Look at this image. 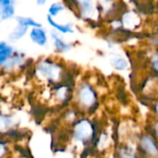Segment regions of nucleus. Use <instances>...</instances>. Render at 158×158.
<instances>
[{
	"label": "nucleus",
	"mask_w": 158,
	"mask_h": 158,
	"mask_svg": "<svg viewBox=\"0 0 158 158\" xmlns=\"http://www.w3.org/2000/svg\"><path fill=\"white\" fill-rule=\"evenodd\" d=\"M1 22H2V21L0 20V34H1Z\"/></svg>",
	"instance_id": "393cba45"
},
{
	"label": "nucleus",
	"mask_w": 158,
	"mask_h": 158,
	"mask_svg": "<svg viewBox=\"0 0 158 158\" xmlns=\"http://www.w3.org/2000/svg\"><path fill=\"white\" fill-rule=\"evenodd\" d=\"M28 36L30 41L40 48H46L50 44V31L43 25L33 27L29 30Z\"/></svg>",
	"instance_id": "6e6552de"
},
{
	"label": "nucleus",
	"mask_w": 158,
	"mask_h": 158,
	"mask_svg": "<svg viewBox=\"0 0 158 158\" xmlns=\"http://www.w3.org/2000/svg\"><path fill=\"white\" fill-rule=\"evenodd\" d=\"M74 86L72 82H61L49 86L50 100L58 106L67 105L73 99Z\"/></svg>",
	"instance_id": "423d86ee"
},
{
	"label": "nucleus",
	"mask_w": 158,
	"mask_h": 158,
	"mask_svg": "<svg viewBox=\"0 0 158 158\" xmlns=\"http://www.w3.org/2000/svg\"><path fill=\"white\" fill-rule=\"evenodd\" d=\"M115 154L117 158H141L137 151L136 144L134 145L129 142L117 144Z\"/></svg>",
	"instance_id": "9b49d317"
},
{
	"label": "nucleus",
	"mask_w": 158,
	"mask_h": 158,
	"mask_svg": "<svg viewBox=\"0 0 158 158\" xmlns=\"http://www.w3.org/2000/svg\"><path fill=\"white\" fill-rule=\"evenodd\" d=\"M31 73L39 84L47 87L61 82H71V75L66 62L56 55L38 58L31 65Z\"/></svg>",
	"instance_id": "f257e3e1"
},
{
	"label": "nucleus",
	"mask_w": 158,
	"mask_h": 158,
	"mask_svg": "<svg viewBox=\"0 0 158 158\" xmlns=\"http://www.w3.org/2000/svg\"><path fill=\"white\" fill-rule=\"evenodd\" d=\"M2 1H3V0H0V5H1V3H2Z\"/></svg>",
	"instance_id": "a878e982"
},
{
	"label": "nucleus",
	"mask_w": 158,
	"mask_h": 158,
	"mask_svg": "<svg viewBox=\"0 0 158 158\" xmlns=\"http://www.w3.org/2000/svg\"><path fill=\"white\" fill-rule=\"evenodd\" d=\"M110 62H111V65L113 66V68H115L117 70H120V71L127 69L128 66H129L127 60L118 55L113 56L110 59Z\"/></svg>",
	"instance_id": "a211bd4d"
},
{
	"label": "nucleus",
	"mask_w": 158,
	"mask_h": 158,
	"mask_svg": "<svg viewBox=\"0 0 158 158\" xmlns=\"http://www.w3.org/2000/svg\"><path fill=\"white\" fill-rule=\"evenodd\" d=\"M16 49L17 48L12 44L7 42V44L0 50V69L11 57V56L14 54Z\"/></svg>",
	"instance_id": "f3484780"
},
{
	"label": "nucleus",
	"mask_w": 158,
	"mask_h": 158,
	"mask_svg": "<svg viewBox=\"0 0 158 158\" xmlns=\"http://www.w3.org/2000/svg\"><path fill=\"white\" fill-rule=\"evenodd\" d=\"M50 41L52 43L53 50L56 56L68 54L74 48V43L68 41L64 35L52 30L50 31Z\"/></svg>",
	"instance_id": "1a4fd4ad"
},
{
	"label": "nucleus",
	"mask_w": 158,
	"mask_h": 158,
	"mask_svg": "<svg viewBox=\"0 0 158 158\" xmlns=\"http://www.w3.org/2000/svg\"><path fill=\"white\" fill-rule=\"evenodd\" d=\"M67 10L86 23L95 22L100 17L96 0H61Z\"/></svg>",
	"instance_id": "20e7f679"
},
{
	"label": "nucleus",
	"mask_w": 158,
	"mask_h": 158,
	"mask_svg": "<svg viewBox=\"0 0 158 158\" xmlns=\"http://www.w3.org/2000/svg\"><path fill=\"white\" fill-rule=\"evenodd\" d=\"M66 10H67V8L62 1H56L49 5V6L47 8V15L54 19H57Z\"/></svg>",
	"instance_id": "2eb2a0df"
},
{
	"label": "nucleus",
	"mask_w": 158,
	"mask_h": 158,
	"mask_svg": "<svg viewBox=\"0 0 158 158\" xmlns=\"http://www.w3.org/2000/svg\"><path fill=\"white\" fill-rule=\"evenodd\" d=\"M35 1V4L38 6H44L47 4V1L48 0H34Z\"/></svg>",
	"instance_id": "5701e85b"
},
{
	"label": "nucleus",
	"mask_w": 158,
	"mask_h": 158,
	"mask_svg": "<svg viewBox=\"0 0 158 158\" xmlns=\"http://www.w3.org/2000/svg\"><path fill=\"white\" fill-rule=\"evenodd\" d=\"M9 152L7 143L3 139L0 138V158H6Z\"/></svg>",
	"instance_id": "6ab92c4d"
},
{
	"label": "nucleus",
	"mask_w": 158,
	"mask_h": 158,
	"mask_svg": "<svg viewBox=\"0 0 158 158\" xmlns=\"http://www.w3.org/2000/svg\"><path fill=\"white\" fill-rule=\"evenodd\" d=\"M29 30L30 29L27 27H24V26L19 25V24H16L7 35L8 43L13 44L19 42L20 40H22L24 37H26L28 35Z\"/></svg>",
	"instance_id": "4468645a"
},
{
	"label": "nucleus",
	"mask_w": 158,
	"mask_h": 158,
	"mask_svg": "<svg viewBox=\"0 0 158 158\" xmlns=\"http://www.w3.org/2000/svg\"><path fill=\"white\" fill-rule=\"evenodd\" d=\"M6 44H7V42H6V41H0V50H1Z\"/></svg>",
	"instance_id": "b1692460"
},
{
	"label": "nucleus",
	"mask_w": 158,
	"mask_h": 158,
	"mask_svg": "<svg viewBox=\"0 0 158 158\" xmlns=\"http://www.w3.org/2000/svg\"><path fill=\"white\" fill-rule=\"evenodd\" d=\"M98 131L95 123L87 117L79 118L71 124L70 138L75 144L89 147L94 144Z\"/></svg>",
	"instance_id": "7ed1b4c3"
},
{
	"label": "nucleus",
	"mask_w": 158,
	"mask_h": 158,
	"mask_svg": "<svg viewBox=\"0 0 158 158\" xmlns=\"http://www.w3.org/2000/svg\"><path fill=\"white\" fill-rule=\"evenodd\" d=\"M19 120L10 114H6L0 111V135H6L18 125Z\"/></svg>",
	"instance_id": "ddd939ff"
},
{
	"label": "nucleus",
	"mask_w": 158,
	"mask_h": 158,
	"mask_svg": "<svg viewBox=\"0 0 158 158\" xmlns=\"http://www.w3.org/2000/svg\"><path fill=\"white\" fill-rule=\"evenodd\" d=\"M145 131L151 133L158 140V119H155V121L150 124V130H146Z\"/></svg>",
	"instance_id": "aec40b11"
},
{
	"label": "nucleus",
	"mask_w": 158,
	"mask_h": 158,
	"mask_svg": "<svg viewBox=\"0 0 158 158\" xmlns=\"http://www.w3.org/2000/svg\"><path fill=\"white\" fill-rule=\"evenodd\" d=\"M29 63V58L23 51L16 49L7 62L1 68L0 72L4 74H14L21 71Z\"/></svg>",
	"instance_id": "0eeeda50"
},
{
	"label": "nucleus",
	"mask_w": 158,
	"mask_h": 158,
	"mask_svg": "<svg viewBox=\"0 0 158 158\" xmlns=\"http://www.w3.org/2000/svg\"><path fill=\"white\" fill-rule=\"evenodd\" d=\"M14 19L16 21V24L22 25V26L27 27L29 29H31L33 27H37V26L42 25L38 20H36L35 19H33L32 17H30V16L17 15Z\"/></svg>",
	"instance_id": "dca6fc26"
},
{
	"label": "nucleus",
	"mask_w": 158,
	"mask_h": 158,
	"mask_svg": "<svg viewBox=\"0 0 158 158\" xmlns=\"http://www.w3.org/2000/svg\"><path fill=\"white\" fill-rule=\"evenodd\" d=\"M152 111L155 117V119H158V100H156L152 105Z\"/></svg>",
	"instance_id": "412c9836"
},
{
	"label": "nucleus",
	"mask_w": 158,
	"mask_h": 158,
	"mask_svg": "<svg viewBox=\"0 0 158 158\" xmlns=\"http://www.w3.org/2000/svg\"><path fill=\"white\" fill-rule=\"evenodd\" d=\"M136 147L141 158H158V140L149 132L138 135Z\"/></svg>",
	"instance_id": "39448f33"
},
{
	"label": "nucleus",
	"mask_w": 158,
	"mask_h": 158,
	"mask_svg": "<svg viewBox=\"0 0 158 158\" xmlns=\"http://www.w3.org/2000/svg\"><path fill=\"white\" fill-rule=\"evenodd\" d=\"M46 21L52 31H55L62 35L73 34L76 31L75 24L72 21H58L56 19H54L48 15L46 16Z\"/></svg>",
	"instance_id": "9d476101"
},
{
	"label": "nucleus",
	"mask_w": 158,
	"mask_h": 158,
	"mask_svg": "<svg viewBox=\"0 0 158 158\" xmlns=\"http://www.w3.org/2000/svg\"><path fill=\"white\" fill-rule=\"evenodd\" d=\"M75 107L81 113L92 114L99 106L96 89L87 81H81L74 86L73 99Z\"/></svg>",
	"instance_id": "f03ea898"
},
{
	"label": "nucleus",
	"mask_w": 158,
	"mask_h": 158,
	"mask_svg": "<svg viewBox=\"0 0 158 158\" xmlns=\"http://www.w3.org/2000/svg\"><path fill=\"white\" fill-rule=\"evenodd\" d=\"M152 66H153V69L155 70V72L158 75V56H156L154 57Z\"/></svg>",
	"instance_id": "4be33fe9"
},
{
	"label": "nucleus",
	"mask_w": 158,
	"mask_h": 158,
	"mask_svg": "<svg viewBox=\"0 0 158 158\" xmlns=\"http://www.w3.org/2000/svg\"><path fill=\"white\" fill-rule=\"evenodd\" d=\"M17 11V0H3L0 5V20L14 19Z\"/></svg>",
	"instance_id": "f8f14e48"
}]
</instances>
